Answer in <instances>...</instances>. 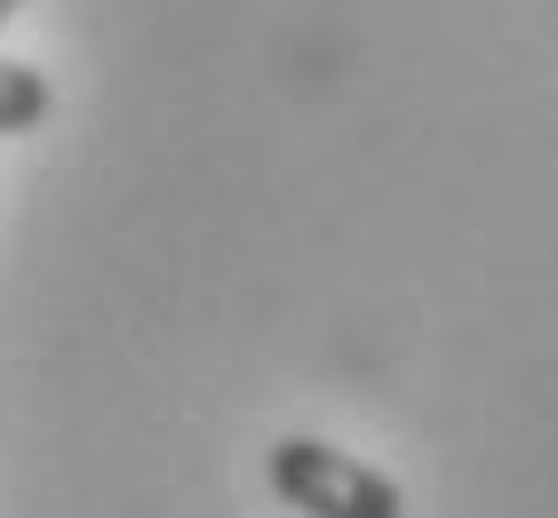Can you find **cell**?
I'll return each mask as SVG.
<instances>
[{
	"mask_svg": "<svg viewBox=\"0 0 558 518\" xmlns=\"http://www.w3.org/2000/svg\"><path fill=\"white\" fill-rule=\"evenodd\" d=\"M48 104H57V96H48V72L0 57V136H24V128H40Z\"/></svg>",
	"mask_w": 558,
	"mask_h": 518,
	"instance_id": "cell-2",
	"label": "cell"
},
{
	"mask_svg": "<svg viewBox=\"0 0 558 518\" xmlns=\"http://www.w3.org/2000/svg\"><path fill=\"white\" fill-rule=\"evenodd\" d=\"M16 9H24V0H0V24H9V16H16Z\"/></svg>",
	"mask_w": 558,
	"mask_h": 518,
	"instance_id": "cell-3",
	"label": "cell"
},
{
	"mask_svg": "<svg viewBox=\"0 0 558 518\" xmlns=\"http://www.w3.org/2000/svg\"><path fill=\"white\" fill-rule=\"evenodd\" d=\"M264 486L295 518H408L399 479H384L360 455H343L336 438H303V431L264 447Z\"/></svg>",
	"mask_w": 558,
	"mask_h": 518,
	"instance_id": "cell-1",
	"label": "cell"
}]
</instances>
